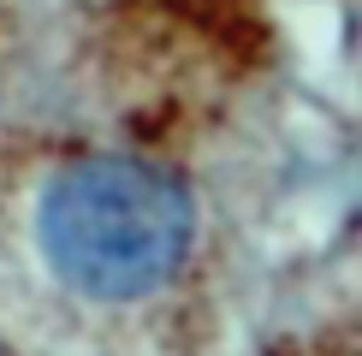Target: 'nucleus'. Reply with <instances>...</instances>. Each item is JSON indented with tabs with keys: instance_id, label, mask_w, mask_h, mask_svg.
I'll use <instances>...</instances> for the list:
<instances>
[{
	"instance_id": "nucleus-1",
	"label": "nucleus",
	"mask_w": 362,
	"mask_h": 356,
	"mask_svg": "<svg viewBox=\"0 0 362 356\" xmlns=\"http://www.w3.org/2000/svg\"><path fill=\"white\" fill-rule=\"evenodd\" d=\"M196 202L173 172L137 155H83L48 178L36 202V244L78 297L137 303L185 267Z\"/></svg>"
}]
</instances>
